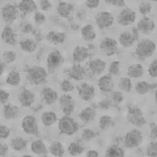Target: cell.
Segmentation results:
<instances>
[{"mask_svg": "<svg viewBox=\"0 0 157 157\" xmlns=\"http://www.w3.org/2000/svg\"><path fill=\"white\" fill-rule=\"evenodd\" d=\"M46 76H47L46 70L42 67H39V66L32 67L28 70V78L34 85H39V84H42V82H45Z\"/></svg>", "mask_w": 157, "mask_h": 157, "instance_id": "cell-1", "label": "cell"}, {"mask_svg": "<svg viewBox=\"0 0 157 157\" xmlns=\"http://www.w3.org/2000/svg\"><path fill=\"white\" fill-rule=\"evenodd\" d=\"M156 50V43L149 41V39H143L139 42L136 47V55L140 59H144L147 56H151Z\"/></svg>", "mask_w": 157, "mask_h": 157, "instance_id": "cell-2", "label": "cell"}, {"mask_svg": "<svg viewBox=\"0 0 157 157\" xmlns=\"http://www.w3.org/2000/svg\"><path fill=\"white\" fill-rule=\"evenodd\" d=\"M59 130H60L62 134L73 135L78 130V126L70 115H64L60 121H59Z\"/></svg>", "mask_w": 157, "mask_h": 157, "instance_id": "cell-3", "label": "cell"}, {"mask_svg": "<svg viewBox=\"0 0 157 157\" xmlns=\"http://www.w3.org/2000/svg\"><path fill=\"white\" fill-rule=\"evenodd\" d=\"M127 119L128 122H131L134 126L140 127L145 124V118L143 115V113L139 107L136 106H128V114H127Z\"/></svg>", "mask_w": 157, "mask_h": 157, "instance_id": "cell-4", "label": "cell"}, {"mask_svg": "<svg viewBox=\"0 0 157 157\" xmlns=\"http://www.w3.org/2000/svg\"><path fill=\"white\" fill-rule=\"evenodd\" d=\"M141 139H143V136H141L140 131L131 130L124 136V145L127 148H135V147H137L141 143Z\"/></svg>", "mask_w": 157, "mask_h": 157, "instance_id": "cell-5", "label": "cell"}, {"mask_svg": "<svg viewBox=\"0 0 157 157\" xmlns=\"http://www.w3.org/2000/svg\"><path fill=\"white\" fill-rule=\"evenodd\" d=\"M21 127L29 135H37L38 134V124H37V121L34 117L28 115V117L24 118L22 122H21Z\"/></svg>", "mask_w": 157, "mask_h": 157, "instance_id": "cell-6", "label": "cell"}, {"mask_svg": "<svg viewBox=\"0 0 157 157\" xmlns=\"http://www.w3.org/2000/svg\"><path fill=\"white\" fill-rule=\"evenodd\" d=\"M96 22L100 29H107V28L113 26L114 17H113V14L109 12H101L96 16Z\"/></svg>", "mask_w": 157, "mask_h": 157, "instance_id": "cell-7", "label": "cell"}, {"mask_svg": "<svg viewBox=\"0 0 157 157\" xmlns=\"http://www.w3.org/2000/svg\"><path fill=\"white\" fill-rule=\"evenodd\" d=\"M139 38V30L137 29H132L131 32H124L121 34L119 37V41H121V45L124 46V47H128L134 43L136 39Z\"/></svg>", "mask_w": 157, "mask_h": 157, "instance_id": "cell-8", "label": "cell"}, {"mask_svg": "<svg viewBox=\"0 0 157 157\" xmlns=\"http://www.w3.org/2000/svg\"><path fill=\"white\" fill-rule=\"evenodd\" d=\"M63 55L59 51H51L50 54H48V56H47V67L50 68V71H54V70H56L58 67H60L62 66V63H63Z\"/></svg>", "mask_w": 157, "mask_h": 157, "instance_id": "cell-9", "label": "cell"}, {"mask_svg": "<svg viewBox=\"0 0 157 157\" xmlns=\"http://www.w3.org/2000/svg\"><path fill=\"white\" fill-rule=\"evenodd\" d=\"M101 50L104 51L106 55H114L118 52V46H117V41L113 38H105L101 42Z\"/></svg>", "mask_w": 157, "mask_h": 157, "instance_id": "cell-10", "label": "cell"}, {"mask_svg": "<svg viewBox=\"0 0 157 157\" xmlns=\"http://www.w3.org/2000/svg\"><path fill=\"white\" fill-rule=\"evenodd\" d=\"M135 17H136L135 11H132L130 8H126L119 13V16H118V22H119L121 25H130V24L135 21Z\"/></svg>", "mask_w": 157, "mask_h": 157, "instance_id": "cell-11", "label": "cell"}, {"mask_svg": "<svg viewBox=\"0 0 157 157\" xmlns=\"http://www.w3.org/2000/svg\"><path fill=\"white\" fill-rule=\"evenodd\" d=\"M18 100H20V104H21L24 107H29L33 105V102L36 101V96L34 93L29 89H22L21 93L18 96Z\"/></svg>", "mask_w": 157, "mask_h": 157, "instance_id": "cell-12", "label": "cell"}, {"mask_svg": "<svg viewBox=\"0 0 157 157\" xmlns=\"http://www.w3.org/2000/svg\"><path fill=\"white\" fill-rule=\"evenodd\" d=\"M59 104H60V107L63 113H64L66 115H70L72 114L73 109H75V104H73V100L71 96H62L60 97V101H59Z\"/></svg>", "mask_w": 157, "mask_h": 157, "instance_id": "cell-13", "label": "cell"}, {"mask_svg": "<svg viewBox=\"0 0 157 157\" xmlns=\"http://www.w3.org/2000/svg\"><path fill=\"white\" fill-rule=\"evenodd\" d=\"M2 16H3L4 21H8V22L13 21V20H16V17H17V8L12 6V4H7V6L3 7V9H2Z\"/></svg>", "mask_w": 157, "mask_h": 157, "instance_id": "cell-14", "label": "cell"}, {"mask_svg": "<svg viewBox=\"0 0 157 157\" xmlns=\"http://www.w3.org/2000/svg\"><path fill=\"white\" fill-rule=\"evenodd\" d=\"M78 96H80L84 101H89L94 96V88L89 84H81V86L78 88Z\"/></svg>", "mask_w": 157, "mask_h": 157, "instance_id": "cell-15", "label": "cell"}, {"mask_svg": "<svg viewBox=\"0 0 157 157\" xmlns=\"http://www.w3.org/2000/svg\"><path fill=\"white\" fill-rule=\"evenodd\" d=\"M137 30H140L141 33H151L155 30V22L151 18L144 17L141 18L139 24H137Z\"/></svg>", "mask_w": 157, "mask_h": 157, "instance_id": "cell-16", "label": "cell"}, {"mask_svg": "<svg viewBox=\"0 0 157 157\" xmlns=\"http://www.w3.org/2000/svg\"><path fill=\"white\" fill-rule=\"evenodd\" d=\"M42 98L45 100L47 105H52L58 98V93L52 89V88H45L42 90Z\"/></svg>", "mask_w": 157, "mask_h": 157, "instance_id": "cell-17", "label": "cell"}, {"mask_svg": "<svg viewBox=\"0 0 157 157\" xmlns=\"http://www.w3.org/2000/svg\"><path fill=\"white\" fill-rule=\"evenodd\" d=\"M18 9L22 12V14H28V13L36 11L37 6L34 2H32V0H22V2L18 3Z\"/></svg>", "mask_w": 157, "mask_h": 157, "instance_id": "cell-18", "label": "cell"}, {"mask_svg": "<svg viewBox=\"0 0 157 157\" xmlns=\"http://www.w3.org/2000/svg\"><path fill=\"white\" fill-rule=\"evenodd\" d=\"M88 55H89V50L85 48V47H82V46H77L75 50H73V54H72L73 60H75V62L85 60V59L88 58Z\"/></svg>", "mask_w": 157, "mask_h": 157, "instance_id": "cell-19", "label": "cell"}, {"mask_svg": "<svg viewBox=\"0 0 157 157\" xmlns=\"http://www.w3.org/2000/svg\"><path fill=\"white\" fill-rule=\"evenodd\" d=\"M105 62L104 60H100V59H94V60H92L89 63V66H88V68L92 71V73H94V75H98V73L104 72L105 70Z\"/></svg>", "mask_w": 157, "mask_h": 157, "instance_id": "cell-20", "label": "cell"}, {"mask_svg": "<svg viewBox=\"0 0 157 157\" xmlns=\"http://www.w3.org/2000/svg\"><path fill=\"white\" fill-rule=\"evenodd\" d=\"M98 86H100V89L102 92H110L113 89V86H114V84H113V78L110 77V75L102 76L100 80H98Z\"/></svg>", "mask_w": 157, "mask_h": 157, "instance_id": "cell-21", "label": "cell"}, {"mask_svg": "<svg viewBox=\"0 0 157 157\" xmlns=\"http://www.w3.org/2000/svg\"><path fill=\"white\" fill-rule=\"evenodd\" d=\"M2 39L6 43H9V45H14V43H16V34H14L13 29L9 28V26H7L6 29H4L3 33H2Z\"/></svg>", "mask_w": 157, "mask_h": 157, "instance_id": "cell-22", "label": "cell"}, {"mask_svg": "<svg viewBox=\"0 0 157 157\" xmlns=\"http://www.w3.org/2000/svg\"><path fill=\"white\" fill-rule=\"evenodd\" d=\"M73 9V6L71 3H67V2H59L58 3V13L63 17H68L71 14Z\"/></svg>", "mask_w": 157, "mask_h": 157, "instance_id": "cell-23", "label": "cell"}, {"mask_svg": "<svg viewBox=\"0 0 157 157\" xmlns=\"http://www.w3.org/2000/svg\"><path fill=\"white\" fill-rule=\"evenodd\" d=\"M85 72H84V68L81 66H72L70 70H68V76L75 78V80H81L84 77Z\"/></svg>", "mask_w": 157, "mask_h": 157, "instance_id": "cell-24", "label": "cell"}, {"mask_svg": "<svg viewBox=\"0 0 157 157\" xmlns=\"http://www.w3.org/2000/svg\"><path fill=\"white\" fill-rule=\"evenodd\" d=\"M32 152L34 155H38V156H45L47 153V149H46L45 144H43V141L36 140L32 143Z\"/></svg>", "mask_w": 157, "mask_h": 157, "instance_id": "cell-25", "label": "cell"}, {"mask_svg": "<svg viewBox=\"0 0 157 157\" xmlns=\"http://www.w3.org/2000/svg\"><path fill=\"white\" fill-rule=\"evenodd\" d=\"M78 117H80V119L84 122V123H88V122H92L93 119H94L96 111L93 110V107H85V109L80 113Z\"/></svg>", "mask_w": 157, "mask_h": 157, "instance_id": "cell-26", "label": "cell"}, {"mask_svg": "<svg viewBox=\"0 0 157 157\" xmlns=\"http://www.w3.org/2000/svg\"><path fill=\"white\" fill-rule=\"evenodd\" d=\"M3 115L7 118V119H13L18 115V109L13 105H4L3 107Z\"/></svg>", "mask_w": 157, "mask_h": 157, "instance_id": "cell-27", "label": "cell"}, {"mask_svg": "<svg viewBox=\"0 0 157 157\" xmlns=\"http://www.w3.org/2000/svg\"><path fill=\"white\" fill-rule=\"evenodd\" d=\"M156 84H148L147 81H140L136 84V93H139V94H145V93H148L149 90L152 89H156Z\"/></svg>", "mask_w": 157, "mask_h": 157, "instance_id": "cell-28", "label": "cell"}, {"mask_svg": "<svg viewBox=\"0 0 157 157\" xmlns=\"http://www.w3.org/2000/svg\"><path fill=\"white\" fill-rule=\"evenodd\" d=\"M47 39L52 43H63L66 41V34L64 33H58V32H50L47 34Z\"/></svg>", "mask_w": 157, "mask_h": 157, "instance_id": "cell-29", "label": "cell"}, {"mask_svg": "<svg viewBox=\"0 0 157 157\" xmlns=\"http://www.w3.org/2000/svg\"><path fill=\"white\" fill-rule=\"evenodd\" d=\"M81 36H82V38H84L85 41H93V39L96 38V33H94V30H93V26L90 25V24L89 25L82 26Z\"/></svg>", "mask_w": 157, "mask_h": 157, "instance_id": "cell-30", "label": "cell"}, {"mask_svg": "<svg viewBox=\"0 0 157 157\" xmlns=\"http://www.w3.org/2000/svg\"><path fill=\"white\" fill-rule=\"evenodd\" d=\"M41 121L45 126H51L56 122V114L52 111H47V113H43L42 117H41Z\"/></svg>", "mask_w": 157, "mask_h": 157, "instance_id": "cell-31", "label": "cell"}, {"mask_svg": "<svg viewBox=\"0 0 157 157\" xmlns=\"http://www.w3.org/2000/svg\"><path fill=\"white\" fill-rule=\"evenodd\" d=\"M20 47H21L22 51L33 52L37 48V45L34 41H32V39H22V41L20 42Z\"/></svg>", "mask_w": 157, "mask_h": 157, "instance_id": "cell-32", "label": "cell"}, {"mask_svg": "<svg viewBox=\"0 0 157 157\" xmlns=\"http://www.w3.org/2000/svg\"><path fill=\"white\" fill-rule=\"evenodd\" d=\"M20 81H21V76H20V73L17 71H11L9 72V75L7 77V84L8 85L17 86L20 84Z\"/></svg>", "mask_w": 157, "mask_h": 157, "instance_id": "cell-33", "label": "cell"}, {"mask_svg": "<svg viewBox=\"0 0 157 157\" xmlns=\"http://www.w3.org/2000/svg\"><path fill=\"white\" fill-rule=\"evenodd\" d=\"M107 157H123L124 156V151L121 148V147L118 145H113V147H109V148L106 149V153H105Z\"/></svg>", "mask_w": 157, "mask_h": 157, "instance_id": "cell-34", "label": "cell"}, {"mask_svg": "<svg viewBox=\"0 0 157 157\" xmlns=\"http://www.w3.org/2000/svg\"><path fill=\"white\" fill-rule=\"evenodd\" d=\"M82 151H84V147H82V144L78 143V141H73V143H71L70 147H68V152H70L71 156H78V155H81Z\"/></svg>", "mask_w": 157, "mask_h": 157, "instance_id": "cell-35", "label": "cell"}, {"mask_svg": "<svg viewBox=\"0 0 157 157\" xmlns=\"http://www.w3.org/2000/svg\"><path fill=\"white\" fill-rule=\"evenodd\" d=\"M11 145L14 151H22L26 148V140H24L22 137H14L11 141Z\"/></svg>", "mask_w": 157, "mask_h": 157, "instance_id": "cell-36", "label": "cell"}, {"mask_svg": "<svg viewBox=\"0 0 157 157\" xmlns=\"http://www.w3.org/2000/svg\"><path fill=\"white\" fill-rule=\"evenodd\" d=\"M128 75L131 77H140L141 75H143V67H141L140 64H132L128 67Z\"/></svg>", "mask_w": 157, "mask_h": 157, "instance_id": "cell-37", "label": "cell"}, {"mask_svg": "<svg viewBox=\"0 0 157 157\" xmlns=\"http://www.w3.org/2000/svg\"><path fill=\"white\" fill-rule=\"evenodd\" d=\"M50 152H51L52 156L60 157V156L64 155V148H63V145L60 143H52L50 147Z\"/></svg>", "mask_w": 157, "mask_h": 157, "instance_id": "cell-38", "label": "cell"}, {"mask_svg": "<svg viewBox=\"0 0 157 157\" xmlns=\"http://www.w3.org/2000/svg\"><path fill=\"white\" fill-rule=\"evenodd\" d=\"M109 100H110L113 106H118L122 101H123V94H122L121 92H113L111 98H109Z\"/></svg>", "mask_w": 157, "mask_h": 157, "instance_id": "cell-39", "label": "cell"}, {"mask_svg": "<svg viewBox=\"0 0 157 157\" xmlns=\"http://www.w3.org/2000/svg\"><path fill=\"white\" fill-rule=\"evenodd\" d=\"M111 124H113V122H111L110 117H107V115L101 117V119H100V128L101 130H106L107 127H110Z\"/></svg>", "mask_w": 157, "mask_h": 157, "instance_id": "cell-40", "label": "cell"}, {"mask_svg": "<svg viewBox=\"0 0 157 157\" xmlns=\"http://www.w3.org/2000/svg\"><path fill=\"white\" fill-rule=\"evenodd\" d=\"M139 11L141 12V14H148L152 11V4L148 2H141L139 4Z\"/></svg>", "mask_w": 157, "mask_h": 157, "instance_id": "cell-41", "label": "cell"}, {"mask_svg": "<svg viewBox=\"0 0 157 157\" xmlns=\"http://www.w3.org/2000/svg\"><path fill=\"white\" fill-rule=\"evenodd\" d=\"M119 86H121L122 90L130 92V90H131V80H130L128 77H123V78H122V80L119 81Z\"/></svg>", "mask_w": 157, "mask_h": 157, "instance_id": "cell-42", "label": "cell"}, {"mask_svg": "<svg viewBox=\"0 0 157 157\" xmlns=\"http://www.w3.org/2000/svg\"><path fill=\"white\" fill-rule=\"evenodd\" d=\"M14 59H16V54H14L13 51H6V52H3V62L11 63V62L14 60Z\"/></svg>", "mask_w": 157, "mask_h": 157, "instance_id": "cell-43", "label": "cell"}, {"mask_svg": "<svg viewBox=\"0 0 157 157\" xmlns=\"http://www.w3.org/2000/svg\"><path fill=\"white\" fill-rule=\"evenodd\" d=\"M119 70H121V63L118 62V60L113 62L111 64H110V68H109L110 75H118V73H119Z\"/></svg>", "mask_w": 157, "mask_h": 157, "instance_id": "cell-44", "label": "cell"}, {"mask_svg": "<svg viewBox=\"0 0 157 157\" xmlns=\"http://www.w3.org/2000/svg\"><path fill=\"white\" fill-rule=\"evenodd\" d=\"M147 156H149V157H156L157 156V144L155 143H151L148 145V151H147Z\"/></svg>", "mask_w": 157, "mask_h": 157, "instance_id": "cell-45", "label": "cell"}, {"mask_svg": "<svg viewBox=\"0 0 157 157\" xmlns=\"http://www.w3.org/2000/svg\"><path fill=\"white\" fill-rule=\"evenodd\" d=\"M97 136V134H96V132L94 131H93V130H84V131H82V139H84V140H90V139H93V137H96Z\"/></svg>", "mask_w": 157, "mask_h": 157, "instance_id": "cell-46", "label": "cell"}, {"mask_svg": "<svg viewBox=\"0 0 157 157\" xmlns=\"http://www.w3.org/2000/svg\"><path fill=\"white\" fill-rule=\"evenodd\" d=\"M148 73H149V76H152V77L157 76V60H153L151 63V66L148 68Z\"/></svg>", "mask_w": 157, "mask_h": 157, "instance_id": "cell-47", "label": "cell"}, {"mask_svg": "<svg viewBox=\"0 0 157 157\" xmlns=\"http://www.w3.org/2000/svg\"><path fill=\"white\" fill-rule=\"evenodd\" d=\"M60 88H62V90H64V92H71V90L73 89V85H72V82H71V81L63 80V81H62V84H60Z\"/></svg>", "mask_w": 157, "mask_h": 157, "instance_id": "cell-48", "label": "cell"}, {"mask_svg": "<svg viewBox=\"0 0 157 157\" xmlns=\"http://www.w3.org/2000/svg\"><path fill=\"white\" fill-rule=\"evenodd\" d=\"M9 134H11V131H9L8 127L0 126V137H2V139H7V137L9 136Z\"/></svg>", "mask_w": 157, "mask_h": 157, "instance_id": "cell-49", "label": "cell"}, {"mask_svg": "<svg viewBox=\"0 0 157 157\" xmlns=\"http://www.w3.org/2000/svg\"><path fill=\"white\" fill-rule=\"evenodd\" d=\"M21 32H22V33H30V32H33L32 24H29V22H22V24H21Z\"/></svg>", "mask_w": 157, "mask_h": 157, "instance_id": "cell-50", "label": "cell"}, {"mask_svg": "<svg viewBox=\"0 0 157 157\" xmlns=\"http://www.w3.org/2000/svg\"><path fill=\"white\" fill-rule=\"evenodd\" d=\"M34 21H36L37 24H43L46 21V17L43 16L42 13H39V12H37L36 14H34Z\"/></svg>", "mask_w": 157, "mask_h": 157, "instance_id": "cell-51", "label": "cell"}, {"mask_svg": "<svg viewBox=\"0 0 157 157\" xmlns=\"http://www.w3.org/2000/svg\"><path fill=\"white\" fill-rule=\"evenodd\" d=\"M9 98V93L8 92H6V90H0V102H2L3 105H6V102H7V100Z\"/></svg>", "mask_w": 157, "mask_h": 157, "instance_id": "cell-52", "label": "cell"}, {"mask_svg": "<svg viewBox=\"0 0 157 157\" xmlns=\"http://www.w3.org/2000/svg\"><path fill=\"white\" fill-rule=\"evenodd\" d=\"M39 7H41L43 11H47V9L51 8V2H47V0H41V2H39Z\"/></svg>", "mask_w": 157, "mask_h": 157, "instance_id": "cell-53", "label": "cell"}, {"mask_svg": "<svg viewBox=\"0 0 157 157\" xmlns=\"http://www.w3.org/2000/svg\"><path fill=\"white\" fill-rule=\"evenodd\" d=\"M85 4H86V7H88V8L94 9V8H97L98 6H100V2H98V0H88Z\"/></svg>", "mask_w": 157, "mask_h": 157, "instance_id": "cell-54", "label": "cell"}, {"mask_svg": "<svg viewBox=\"0 0 157 157\" xmlns=\"http://www.w3.org/2000/svg\"><path fill=\"white\" fill-rule=\"evenodd\" d=\"M98 106H100L101 107V109H109V107L111 106V102H110V100H109V98H106V100H102L101 102H100V105H98Z\"/></svg>", "mask_w": 157, "mask_h": 157, "instance_id": "cell-55", "label": "cell"}, {"mask_svg": "<svg viewBox=\"0 0 157 157\" xmlns=\"http://www.w3.org/2000/svg\"><path fill=\"white\" fill-rule=\"evenodd\" d=\"M107 4H113V6H117V7H122L124 6V2L123 0H106Z\"/></svg>", "mask_w": 157, "mask_h": 157, "instance_id": "cell-56", "label": "cell"}, {"mask_svg": "<svg viewBox=\"0 0 157 157\" xmlns=\"http://www.w3.org/2000/svg\"><path fill=\"white\" fill-rule=\"evenodd\" d=\"M151 135H152L153 139H156V137H157V124L156 123H153L151 126Z\"/></svg>", "mask_w": 157, "mask_h": 157, "instance_id": "cell-57", "label": "cell"}, {"mask_svg": "<svg viewBox=\"0 0 157 157\" xmlns=\"http://www.w3.org/2000/svg\"><path fill=\"white\" fill-rule=\"evenodd\" d=\"M7 151H8V147L6 144L0 145V156H2V157H4V156L7 155Z\"/></svg>", "mask_w": 157, "mask_h": 157, "instance_id": "cell-58", "label": "cell"}, {"mask_svg": "<svg viewBox=\"0 0 157 157\" xmlns=\"http://www.w3.org/2000/svg\"><path fill=\"white\" fill-rule=\"evenodd\" d=\"M86 157H98V152H96V151L86 152Z\"/></svg>", "mask_w": 157, "mask_h": 157, "instance_id": "cell-59", "label": "cell"}, {"mask_svg": "<svg viewBox=\"0 0 157 157\" xmlns=\"http://www.w3.org/2000/svg\"><path fill=\"white\" fill-rule=\"evenodd\" d=\"M4 67H6V62H2V66H0V75L4 72Z\"/></svg>", "mask_w": 157, "mask_h": 157, "instance_id": "cell-60", "label": "cell"}]
</instances>
